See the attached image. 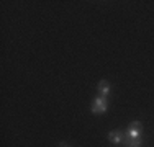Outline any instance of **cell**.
Listing matches in <instances>:
<instances>
[{
    "mask_svg": "<svg viewBox=\"0 0 154 147\" xmlns=\"http://www.w3.org/2000/svg\"><path fill=\"white\" fill-rule=\"evenodd\" d=\"M107 110H108V97H100L98 95L92 101V105H90V111L94 115H105Z\"/></svg>",
    "mask_w": 154,
    "mask_h": 147,
    "instance_id": "obj_1",
    "label": "cell"
},
{
    "mask_svg": "<svg viewBox=\"0 0 154 147\" xmlns=\"http://www.w3.org/2000/svg\"><path fill=\"white\" fill-rule=\"evenodd\" d=\"M141 132H143L141 123H139V121H133V123L128 126L125 136H126V139H138V137H141Z\"/></svg>",
    "mask_w": 154,
    "mask_h": 147,
    "instance_id": "obj_2",
    "label": "cell"
},
{
    "mask_svg": "<svg viewBox=\"0 0 154 147\" xmlns=\"http://www.w3.org/2000/svg\"><path fill=\"white\" fill-rule=\"evenodd\" d=\"M125 132L122 129H112L108 132V141H110V144H113V146H122L123 142H125Z\"/></svg>",
    "mask_w": 154,
    "mask_h": 147,
    "instance_id": "obj_3",
    "label": "cell"
},
{
    "mask_svg": "<svg viewBox=\"0 0 154 147\" xmlns=\"http://www.w3.org/2000/svg\"><path fill=\"white\" fill-rule=\"evenodd\" d=\"M97 92H98V95H100V97H108V93H110V83L105 79H102L100 82H98V85H97Z\"/></svg>",
    "mask_w": 154,
    "mask_h": 147,
    "instance_id": "obj_4",
    "label": "cell"
},
{
    "mask_svg": "<svg viewBox=\"0 0 154 147\" xmlns=\"http://www.w3.org/2000/svg\"><path fill=\"white\" fill-rule=\"evenodd\" d=\"M125 146H126V147H141V146H143V137H138V139H126V141H125Z\"/></svg>",
    "mask_w": 154,
    "mask_h": 147,
    "instance_id": "obj_5",
    "label": "cell"
},
{
    "mask_svg": "<svg viewBox=\"0 0 154 147\" xmlns=\"http://www.w3.org/2000/svg\"><path fill=\"white\" fill-rule=\"evenodd\" d=\"M59 147H71V146H67L66 142H59Z\"/></svg>",
    "mask_w": 154,
    "mask_h": 147,
    "instance_id": "obj_6",
    "label": "cell"
}]
</instances>
